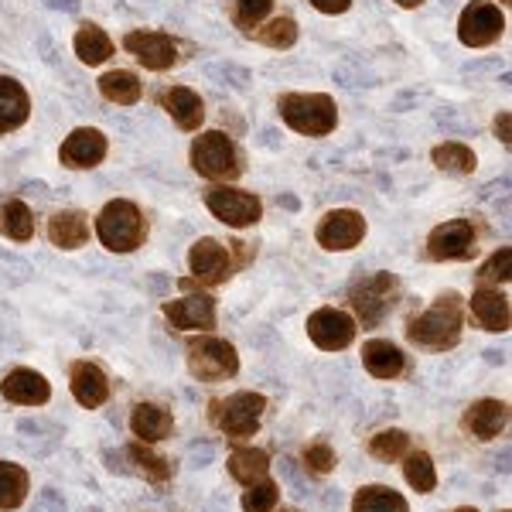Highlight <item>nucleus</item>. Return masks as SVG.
I'll list each match as a JSON object with an SVG mask.
<instances>
[{
	"mask_svg": "<svg viewBox=\"0 0 512 512\" xmlns=\"http://www.w3.org/2000/svg\"><path fill=\"white\" fill-rule=\"evenodd\" d=\"M461 325H465V301L458 291H444L424 315H417L407 325V338L417 349L448 352L461 342Z\"/></svg>",
	"mask_w": 512,
	"mask_h": 512,
	"instance_id": "f257e3e1",
	"label": "nucleus"
},
{
	"mask_svg": "<svg viewBox=\"0 0 512 512\" xmlns=\"http://www.w3.org/2000/svg\"><path fill=\"white\" fill-rule=\"evenodd\" d=\"M96 236L110 253H134L137 246H144V236H147L144 216H140V209L134 202L113 198L96 216Z\"/></svg>",
	"mask_w": 512,
	"mask_h": 512,
	"instance_id": "f03ea898",
	"label": "nucleus"
},
{
	"mask_svg": "<svg viewBox=\"0 0 512 512\" xmlns=\"http://www.w3.org/2000/svg\"><path fill=\"white\" fill-rule=\"evenodd\" d=\"M280 117L297 134L325 137L335 130L338 110H335V99L325 93H287L280 96Z\"/></svg>",
	"mask_w": 512,
	"mask_h": 512,
	"instance_id": "7ed1b4c3",
	"label": "nucleus"
},
{
	"mask_svg": "<svg viewBox=\"0 0 512 512\" xmlns=\"http://www.w3.org/2000/svg\"><path fill=\"white\" fill-rule=\"evenodd\" d=\"M263 410H267V396L243 390V393L226 396V400H212L209 420H212V427L226 437H253L260 431Z\"/></svg>",
	"mask_w": 512,
	"mask_h": 512,
	"instance_id": "20e7f679",
	"label": "nucleus"
},
{
	"mask_svg": "<svg viewBox=\"0 0 512 512\" xmlns=\"http://www.w3.org/2000/svg\"><path fill=\"white\" fill-rule=\"evenodd\" d=\"M396 291H400V280H396L390 270H379V274L355 280L349 301H352V311L362 321V328H376L379 321L390 315Z\"/></svg>",
	"mask_w": 512,
	"mask_h": 512,
	"instance_id": "39448f33",
	"label": "nucleus"
},
{
	"mask_svg": "<svg viewBox=\"0 0 512 512\" xmlns=\"http://www.w3.org/2000/svg\"><path fill=\"white\" fill-rule=\"evenodd\" d=\"M192 168L209 181H233L243 171V164H239V151L233 140L219 134V130H209V134L195 137Z\"/></svg>",
	"mask_w": 512,
	"mask_h": 512,
	"instance_id": "423d86ee",
	"label": "nucleus"
},
{
	"mask_svg": "<svg viewBox=\"0 0 512 512\" xmlns=\"http://www.w3.org/2000/svg\"><path fill=\"white\" fill-rule=\"evenodd\" d=\"M188 373L202 383H222V379H233L239 373V355L226 338H195L188 345Z\"/></svg>",
	"mask_w": 512,
	"mask_h": 512,
	"instance_id": "0eeeda50",
	"label": "nucleus"
},
{
	"mask_svg": "<svg viewBox=\"0 0 512 512\" xmlns=\"http://www.w3.org/2000/svg\"><path fill=\"white\" fill-rule=\"evenodd\" d=\"M205 205L209 212L216 216L219 222L233 229H246V226H256L263 216V205L260 198L243 192V188H229V185H216L205 192Z\"/></svg>",
	"mask_w": 512,
	"mask_h": 512,
	"instance_id": "6e6552de",
	"label": "nucleus"
},
{
	"mask_svg": "<svg viewBox=\"0 0 512 512\" xmlns=\"http://www.w3.org/2000/svg\"><path fill=\"white\" fill-rule=\"evenodd\" d=\"M506 31V18L502 11L489 0H472V4L461 11V21H458V38L465 48H485L492 41L502 38Z\"/></svg>",
	"mask_w": 512,
	"mask_h": 512,
	"instance_id": "1a4fd4ad",
	"label": "nucleus"
},
{
	"mask_svg": "<svg viewBox=\"0 0 512 512\" xmlns=\"http://www.w3.org/2000/svg\"><path fill=\"white\" fill-rule=\"evenodd\" d=\"M366 236V219L362 212L355 209H335V212H325L315 229V239L321 250L328 253H345V250H355Z\"/></svg>",
	"mask_w": 512,
	"mask_h": 512,
	"instance_id": "9d476101",
	"label": "nucleus"
},
{
	"mask_svg": "<svg viewBox=\"0 0 512 512\" xmlns=\"http://www.w3.org/2000/svg\"><path fill=\"white\" fill-rule=\"evenodd\" d=\"M478 236L472 229V222L468 219H451L444 222V226H437L431 236H427V256L437 263L444 260H468V256H475L478 250Z\"/></svg>",
	"mask_w": 512,
	"mask_h": 512,
	"instance_id": "9b49d317",
	"label": "nucleus"
},
{
	"mask_svg": "<svg viewBox=\"0 0 512 512\" xmlns=\"http://www.w3.org/2000/svg\"><path fill=\"white\" fill-rule=\"evenodd\" d=\"M188 270H192L198 284L219 287L233 277V256H229V250L219 239H198L192 250H188Z\"/></svg>",
	"mask_w": 512,
	"mask_h": 512,
	"instance_id": "f8f14e48",
	"label": "nucleus"
},
{
	"mask_svg": "<svg viewBox=\"0 0 512 512\" xmlns=\"http://www.w3.org/2000/svg\"><path fill=\"white\" fill-rule=\"evenodd\" d=\"M308 338L321 352H342L355 338V321L338 308H318L308 318Z\"/></svg>",
	"mask_w": 512,
	"mask_h": 512,
	"instance_id": "ddd939ff",
	"label": "nucleus"
},
{
	"mask_svg": "<svg viewBox=\"0 0 512 512\" xmlns=\"http://www.w3.org/2000/svg\"><path fill=\"white\" fill-rule=\"evenodd\" d=\"M123 48L151 72H164L178 62V45L164 31H130L123 38Z\"/></svg>",
	"mask_w": 512,
	"mask_h": 512,
	"instance_id": "4468645a",
	"label": "nucleus"
},
{
	"mask_svg": "<svg viewBox=\"0 0 512 512\" xmlns=\"http://www.w3.org/2000/svg\"><path fill=\"white\" fill-rule=\"evenodd\" d=\"M164 318L178 332H209L216 328V301L209 294H185L164 304Z\"/></svg>",
	"mask_w": 512,
	"mask_h": 512,
	"instance_id": "2eb2a0df",
	"label": "nucleus"
},
{
	"mask_svg": "<svg viewBox=\"0 0 512 512\" xmlns=\"http://www.w3.org/2000/svg\"><path fill=\"white\" fill-rule=\"evenodd\" d=\"M106 137L103 130L96 127H79L72 130L69 137H65L62 151H59V161L65 164V168L72 171H86V168H96V164H103L106 158Z\"/></svg>",
	"mask_w": 512,
	"mask_h": 512,
	"instance_id": "dca6fc26",
	"label": "nucleus"
},
{
	"mask_svg": "<svg viewBox=\"0 0 512 512\" xmlns=\"http://www.w3.org/2000/svg\"><path fill=\"white\" fill-rule=\"evenodd\" d=\"M69 386H72V396H76L79 407L86 410H96L110 400V379H106L103 369L96 362H72V373H69Z\"/></svg>",
	"mask_w": 512,
	"mask_h": 512,
	"instance_id": "f3484780",
	"label": "nucleus"
},
{
	"mask_svg": "<svg viewBox=\"0 0 512 512\" xmlns=\"http://www.w3.org/2000/svg\"><path fill=\"white\" fill-rule=\"evenodd\" d=\"M0 393H4V400L18 403V407H45L52 400V386L35 369H14V373H7L4 383H0Z\"/></svg>",
	"mask_w": 512,
	"mask_h": 512,
	"instance_id": "a211bd4d",
	"label": "nucleus"
},
{
	"mask_svg": "<svg viewBox=\"0 0 512 512\" xmlns=\"http://www.w3.org/2000/svg\"><path fill=\"white\" fill-rule=\"evenodd\" d=\"M472 318L478 321V328H482V332H495V335L509 332V321H512L509 297L499 294V287L482 284L472 294Z\"/></svg>",
	"mask_w": 512,
	"mask_h": 512,
	"instance_id": "6ab92c4d",
	"label": "nucleus"
},
{
	"mask_svg": "<svg viewBox=\"0 0 512 512\" xmlns=\"http://www.w3.org/2000/svg\"><path fill=\"white\" fill-rule=\"evenodd\" d=\"M465 431L478 441H495L509 424V407L502 400H478L465 410Z\"/></svg>",
	"mask_w": 512,
	"mask_h": 512,
	"instance_id": "aec40b11",
	"label": "nucleus"
},
{
	"mask_svg": "<svg viewBox=\"0 0 512 512\" xmlns=\"http://www.w3.org/2000/svg\"><path fill=\"white\" fill-rule=\"evenodd\" d=\"M161 110H168V117L178 123L181 130H198L205 120V103L195 89L188 86H171L161 93Z\"/></svg>",
	"mask_w": 512,
	"mask_h": 512,
	"instance_id": "412c9836",
	"label": "nucleus"
},
{
	"mask_svg": "<svg viewBox=\"0 0 512 512\" xmlns=\"http://www.w3.org/2000/svg\"><path fill=\"white\" fill-rule=\"evenodd\" d=\"M362 366L376 379H396L407 369V355L400 352V345L386 342V338H373V342L362 345Z\"/></svg>",
	"mask_w": 512,
	"mask_h": 512,
	"instance_id": "4be33fe9",
	"label": "nucleus"
},
{
	"mask_svg": "<svg viewBox=\"0 0 512 512\" xmlns=\"http://www.w3.org/2000/svg\"><path fill=\"white\" fill-rule=\"evenodd\" d=\"M31 113V99L24 86L11 76H0V137L18 130Z\"/></svg>",
	"mask_w": 512,
	"mask_h": 512,
	"instance_id": "5701e85b",
	"label": "nucleus"
},
{
	"mask_svg": "<svg viewBox=\"0 0 512 512\" xmlns=\"http://www.w3.org/2000/svg\"><path fill=\"white\" fill-rule=\"evenodd\" d=\"M171 427H175V420H171L168 410L158 407V403H137L134 414H130V431L144 444L164 441V437L171 434Z\"/></svg>",
	"mask_w": 512,
	"mask_h": 512,
	"instance_id": "b1692460",
	"label": "nucleus"
},
{
	"mask_svg": "<svg viewBox=\"0 0 512 512\" xmlns=\"http://www.w3.org/2000/svg\"><path fill=\"white\" fill-rule=\"evenodd\" d=\"M48 239H52V246H59V250H79V246H86L89 239V222L82 212H55L52 219H48Z\"/></svg>",
	"mask_w": 512,
	"mask_h": 512,
	"instance_id": "393cba45",
	"label": "nucleus"
},
{
	"mask_svg": "<svg viewBox=\"0 0 512 512\" xmlns=\"http://www.w3.org/2000/svg\"><path fill=\"white\" fill-rule=\"evenodd\" d=\"M270 472V454L260 451V448H236L233 454H229V475L236 478L239 485H256L263 482Z\"/></svg>",
	"mask_w": 512,
	"mask_h": 512,
	"instance_id": "a878e982",
	"label": "nucleus"
},
{
	"mask_svg": "<svg viewBox=\"0 0 512 512\" xmlns=\"http://www.w3.org/2000/svg\"><path fill=\"white\" fill-rule=\"evenodd\" d=\"M352 512H410V506L390 485H362L352 499Z\"/></svg>",
	"mask_w": 512,
	"mask_h": 512,
	"instance_id": "bb28decb",
	"label": "nucleus"
},
{
	"mask_svg": "<svg viewBox=\"0 0 512 512\" xmlns=\"http://www.w3.org/2000/svg\"><path fill=\"white\" fill-rule=\"evenodd\" d=\"M72 48H76L79 62H86V65H103L113 55V41L99 24H82L76 31V38H72Z\"/></svg>",
	"mask_w": 512,
	"mask_h": 512,
	"instance_id": "cd10ccee",
	"label": "nucleus"
},
{
	"mask_svg": "<svg viewBox=\"0 0 512 512\" xmlns=\"http://www.w3.org/2000/svg\"><path fill=\"white\" fill-rule=\"evenodd\" d=\"M28 485L31 478L18 461H0V512L21 509L28 499Z\"/></svg>",
	"mask_w": 512,
	"mask_h": 512,
	"instance_id": "c85d7f7f",
	"label": "nucleus"
},
{
	"mask_svg": "<svg viewBox=\"0 0 512 512\" xmlns=\"http://www.w3.org/2000/svg\"><path fill=\"white\" fill-rule=\"evenodd\" d=\"M0 236L14 239V243H28L35 236V216H31V209L18 202V198H7L0 205Z\"/></svg>",
	"mask_w": 512,
	"mask_h": 512,
	"instance_id": "c756f323",
	"label": "nucleus"
},
{
	"mask_svg": "<svg viewBox=\"0 0 512 512\" xmlns=\"http://www.w3.org/2000/svg\"><path fill=\"white\" fill-rule=\"evenodd\" d=\"M99 93H103V99H110V103H117V106H137L144 86H140V79L134 76V72L117 69V72H106V76L99 79Z\"/></svg>",
	"mask_w": 512,
	"mask_h": 512,
	"instance_id": "7c9ffc66",
	"label": "nucleus"
},
{
	"mask_svg": "<svg viewBox=\"0 0 512 512\" xmlns=\"http://www.w3.org/2000/svg\"><path fill=\"white\" fill-rule=\"evenodd\" d=\"M403 478L407 485L414 489L417 495H427L437 489V468H434V458L427 451H407L403 454Z\"/></svg>",
	"mask_w": 512,
	"mask_h": 512,
	"instance_id": "2f4dec72",
	"label": "nucleus"
},
{
	"mask_svg": "<svg viewBox=\"0 0 512 512\" xmlns=\"http://www.w3.org/2000/svg\"><path fill=\"white\" fill-rule=\"evenodd\" d=\"M434 164L444 171V175H472L475 171V151L458 140H448V144H437L434 147Z\"/></svg>",
	"mask_w": 512,
	"mask_h": 512,
	"instance_id": "473e14b6",
	"label": "nucleus"
},
{
	"mask_svg": "<svg viewBox=\"0 0 512 512\" xmlns=\"http://www.w3.org/2000/svg\"><path fill=\"white\" fill-rule=\"evenodd\" d=\"M127 458L140 468V475H147L151 482H158V485H161V482H168V478L175 475V465H171L168 458H161V454H154L144 441L130 444V448H127Z\"/></svg>",
	"mask_w": 512,
	"mask_h": 512,
	"instance_id": "72a5a7b5",
	"label": "nucleus"
},
{
	"mask_svg": "<svg viewBox=\"0 0 512 512\" xmlns=\"http://www.w3.org/2000/svg\"><path fill=\"white\" fill-rule=\"evenodd\" d=\"M410 451V437L407 431H379L373 441H369V454L376 461H396Z\"/></svg>",
	"mask_w": 512,
	"mask_h": 512,
	"instance_id": "f704fd0d",
	"label": "nucleus"
},
{
	"mask_svg": "<svg viewBox=\"0 0 512 512\" xmlns=\"http://www.w3.org/2000/svg\"><path fill=\"white\" fill-rule=\"evenodd\" d=\"M256 41L267 48H291L297 41V24L294 18H274L267 28L256 31Z\"/></svg>",
	"mask_w": 512,
	"mask_h": 512,
	"instance_id": "c9c22d12",
	"label": "nucleus"
},
{
	"mask_svg": "<svg viewBox=\"0 0 512 512\" xmlns=\"http://www.w3.org/2000/svg\"><path fill=\"white\" fill-rule=\"evenodd\" d=\"M277 502H280L277 482L263 478V482L250 485V492L243 495V512H270V509H277Z\"/></svg>",
	"mask_w": 512,
	"mask_h": 512,
	"instance_id": "e433bc0d",
	"label": "nucleus"
},
{
	"mask_svg": "<svg viewBox=\"0 0 512 512\" xmlns=\"http://www.w3.org/2000/svg\"><path fill=\"white\" fill-rule=\"evenodd\" d=\"M509 277H512V250L509 246L495 250L489 260L478 267V280H482V284H506Z\"/></svg>",
	"mask_w": 512,
	"mask_h": 512,
	"instance_id": "4c0bfd02",
	"label": "nucleus"
},
{
	"mask_svg": "<svg viewBox=\"0 0 512 512\" xmlns=\"http://www.w3.org/2000/svg\"><path fill=\"white\" fill-rule=\"evenodd\" d=\"M270 7H274V0H236V11H233L236 28L253 31L270 14Z\"/></svg>",
	"mask_w": 512,
	"mask_h": 512,
	"instance_id": "58836bf2",
	"label": "nucleus"
},
{
	"mask_svg": "<svg viewBox=\"0 0 512 512\" xmlns=\"http://www.w3.org/2000/svg\"><path fill=\"white\" fill-rule=\"evenodd\" d=\"M304 468H311L315 475H328V472H335V465H338V458H335V451L328 448L325 441H318V444H308L304 448Z\"/></svg>",
	"mask_w": 512,
	"mask_h": 512,
	"instance_id": "ea45409f",
	"label": "nucleus"
},
{
	"mask_svg": "<svg viewBox=\"0 0 512 512\" xmlns=\"http://www.w3.org/2000/svg\"><path fill=\"white\" fill-rule=\"evenodd\" d=\"M349 4L352 0H311V7L321 14H345L349 11Z\"/></svg>",
	"mask_w": 512,
	"mask_h": 512,
	"instance_id": "a19ab883",
	"label": "nucleus"
},
{
	"mask_svg": "<svg viewBox=\"0 0 512 512\" xmlns=\"http://www.w3.org/2000/svg\"><path fill=\"white\" fill-rule=\"evenodd\" d=\"M495 137L502 140V144H512V137H509V110H502L499 117H495Z\"/></svg>",
	"mask_w": 512,
	"mask_h": 512,
	"instance_id": "79ce46f5",
	"label": "nucleus"
},
{
	"mask_svg": "<svg viewBox=\"0 0 512 512\" xmlns=\"http://www.w3.org/2000/svg\"><path fill=\"white\" fill-rule=\"evenodd\" d=\"M48 7H55V11H76L79 0H48Z\"/></svg>",
	"mask_w": 512,
	"mask_h": 512,
	"instance_id": "37998d69",
	"label": "nucleus"
},
{
	"mask_svg": "<svg viewBox=\"0 0 512 512\" xmlns=\"http://www.w3.org/2000/svg\"><path fill=\"white\" fill-rule=\"evenodd\" d=\"M396 4H400V7H420L424 0H396Z\"/></svg>",
	"mask_w": 512,
	"mask_h": 512,
	"instance_id": "c03bdc74",
	"label": "nucleus"
},
{
	"mask_svg": "<svg viewBox=\"0 0 512 512\" xmlns=\"http://www.w3.org/2000/svg\"><path fill=\"white\" fill-rule=\"evenodd\" d=\"M454 512H478V509H468V506H465V509H454Z\"/></svg>",
	"mask_w": 512,
	"mask_h": 512,
	"instance_id": "a18cd8bd",
	"label": "nucleus"
},
{
	"mask_svg": "<svg viewBox=\"0 0 512 512\" xmlns=\"http://www.w3.org/2000/svg\"><path fill=\"white\" fill-rule=\"evenodd\" d=\"M270 512H274V509H270ZM280 512H297V509H280Z\"/></svg>",
	"mask_w": 512,
	"mask_h": 512,
	"instance_id": "49530a36",
	"label": "nucleus"
},
{
	"mask_svg": "<svg viewBox=\"0 0 512 512\" xmlns=\"http://www.w3.org/2000/svg\"><path fill=\"white\" fill-rule=\"evenodd\" d=\"M506 512H509V509H506Z\"/></svg>",
	"mask_w": 512,
	"mask_h": 512,
	"instance_id": "de8ad7c7",
	"label": "nucleus"
}]
</instances>
